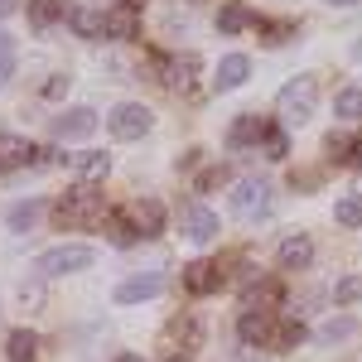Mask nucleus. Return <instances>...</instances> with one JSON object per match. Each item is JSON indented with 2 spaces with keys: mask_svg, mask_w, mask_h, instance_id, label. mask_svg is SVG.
Wrapping results in <instances>:
<instances>
[{
  "mask_svg": "<svg viewBox=\"0 0 362 362\" xmlns=\"http://www.w3.org/2000/svg\"><path fill=\"white\" fill-rule=\"evenodd\" d=\"M348 165H358V169H362V136L353 140V150H348Z\"/></svg>",
  "mask_w": 362,
  "mask_h": 362,
  "instance_id": "37",
  "label": "nucleus"
},
{
  "mask_svg": "<svg viewBox=\"0 0 362 362\" xmlns=\"http://www.w3.org/2000/svg\"><path fill=\"white\" fill-rule=\"evenodd\" d=\"M150 126H155V112H150L145 102H121V107L107 112V131H112L116 140H136V136H145Z\"/></svg>",
  "mask_w": 362,
  "mask_h": 362,
  "instance_id": "4",
  "label": "nucleus"
},
{
  "mask_svg": "<svg viewBox=\"0 0 362 362\" xmlns=\"http://www.w3.org/2000/svg\"><path fill=\"white\" fill-rule=\"evenodd\" d=\"M15 5H20V0H0V20H5V15H10Z\"/></svg>",
  "mask_w": 362,
  "mask_h": 362,
  "instance_id": "38",
  "label": "nucleus"
},
{
  "mask_svg": "<svg viewBox=\"0 0 362 362\" xmlns=\"http://www.w3.org/2000/svg\"><path fill=\"white\" fill-rule=\"evenodd\" d=\"M97 261V251L87 247V242H63V247H49L39 261H34V271L39 276H73V271H87Z\"/></svg>",
  "mask_w": 362,
  "mask_h": 362,
  "instance_id": "3",
  "label": "nucleus"
},
{
  "mask_svg": "<svg viewBox=\"0 0 362 362\" xmlns=\"http://www.w3.org/2000/svg\"><path fill=\"white\" fill-rule=\"evenodd\" d=\"M256 29H261L256 39H261L266 49H280V44H285V39L295 34V25H285V20H256Z\"/></svg>",
  "mask_w": 362,
  "mask_h": 362,
  "instance_id": "25",
  "label": "nucleus"
},
{
  "mask_svg": "<svg viewBox=\"0 0 362 362\" xmlns=\"http://www.w3.org/2000/svg\"><path fill=\"white\" fill-rule=\"evenodd\" d=\"M334 112L343 116V121H362V87H343L334 97Z\"/></svg>",
  "mask_w": 362,
  "mask_h": 362,
  "instance_id": "26",
  "label": "nucleus"
},
{
  "mask_svg": "<svg viewBox=\"0 0 362 362\" xmlns=\"http://www.w3.org/2000/svg\"><path fill=\"white\" fill-rule=\"evenodd\" d=\"M261 136H266L261 116H242V121H232V131H227V145H232V150H247V145H256Z\"/></svg>",
  "mask_w": 362,
  "mask_h": 362,
  "instance_id": "18",
  "label": "nucleus"
},
{
  "mask_svg": "<svg viewBox=\"0 0 362 362\" xmlns=\"http://www.w3.org/2000/svg\"><path fill=\"white\" fill-rule=\"evenodd\" d=\"M276 261L285 271H305L309 261H314V242H309V237H285L280 251H276Z\"/></svg>",
  "mask_w": 362,
  "mask_h": 362,
  "instance_id": "15",
  "label": "nucleus"
},
{
  "mask_svg": "<svg viewBox=\"0 0 362 362\" xmlns=\"http://www.w3.org/2000/svg\"><path fill=\"white\" fill-rule=\"evenodd\" d=\"M223 285V266L218 261H189L184 266V290L189 295H213Z\"/></svg>",
  "mask_w": 362,
  "mask_h": 362,
  "instance_id": "10",
  "label": "nucleus"
},
{
  "mask_svg": "<svg viewBox=\"0 0 362 362\" xmlns=\"http://www.w3.org/2000/svg\"><path fill=\"white\" fill-rule=\"evenodd\" d=\"M334 300H338V305H358V300H362V276H348V280H338Z\"/></svg>",
  "mask_w": 362,
  "mask_h": 362,
  "instance_id": "33",
  "label": "nucleus"
},
{
  "mask_svg": "<svg viewBox=\"0 0 362 362\" xmlns=\"http://www.w3.org/2000/svg\"><path fill=\"white\" fill-rule=\"evenodd\" d=\"M247 25H256V15H251L242 0H227L223 10H218V34H242Z\"/></svg>",
  "mask_w": 362,
  "mask_h": 362,
  "instance_id": "16",
  "label": "nucleus"
},
{
  "mask_svg": "<svg viewBox=\"0 0 362 362\" xmlns=\"http://www.w3.org/2000/svg\"><path fill=\"white\" fill-rule=\"evenodd\" d=\"M353 58H358V63H362V34H358V39H353Z\"/></svg>",
  "mask_w": 362,
  "mask_h": 362,
  "instance_id": "40",
  "label": "nucleus"
},
{
  "mask_svg": "<svg viewBox=\"0 0 362 362\" xmlns=\"http://www.w3.org/2000/svg\"><path fill=\"white\" fill-rule=\"evenodd\" d=\"M334 223L338 227H362V198H338L334 203Z\"/></svg>",
  "mask_w": 362,
  "mask_h": 362,
  "instance_id": "30",
  "label": "nucleus"
},
{
  "mask_svg": "<svg viewBox=\"0 0 362 362\" xmlns=\"http://www.w3.org/2000/svg\"><path fill=\"white\" fill-rule=\"evenodd\" d=\"M247 78H251V58L247 54H227L223 63H218V73H213L218 92H232V87H242Z\"/></svg>",
  "mask_w": 362,
  "mask_h": 362,
  "instance_id": "14",
  "label": "nucleus"
},
{
  "mask_svg": "<svg viewBox=\"0 0 362 362\" xmlns=\"http://www.w3.org/2000/svg\"><path fill=\"white\" fill-rule=\"evenodd\" d=\"M362 324L358 319H348V314H338V319H324L319 324V343H348V338H358Z\"/></svg>",
  "mask_w": 362,
  "mask_h": 362,
  "instance_id": "19",
  "label": "nucleus"
},
{
  "mask_svg": "<svg viewBox=\"0 0 362 362\" xmlns=\"http://www.w3.org/2000/svg\"><path fill=\"white\" fill-rule=\"evenodd\" d=\"M68 83H73V73H54V78L44 83V97H63V92H68Z\"/></svg>",
  "mask_w": 362,
  "mask_h": 362,
  "instance_id": "34",
  "label": "nucleus"
},
{
  "mask_svg": "<svg viewBox=\"0 0 362 362\" xmlns=\"http://www.w3.org/2000/svg\"><path fill=\"white\" fill-rule=\"evenodd\" d=\"M261 300H280V285H276V280H261V285H251V290H247V305L256 309V314H261Z\"/></svg>",
  "mask_w": 362,
  "mask_h": 362,
  "instance_id": "32",
  "label": "nucleus"
},
{
  "mask_svg": "<svg viewBox=\"0 0 362 362\" xmlns=\"http://www.w3.org/2000/svg\"><path fill=\"white\" fill-rule=\"evenodd\" d=\"M102 213H107V198H102V189H92V184H78V189H68V194L54 203V218L63 227L102 223Z\"/></svg>",
  "mask_w": 362,
  "mask_h": 362,
  "instance_id": "1",
  "label": "nucleus"
},
{
  "mask_svg": "<svg viewBox=\"0 0 362 362\" xmlns=\"http://www.w3.org/2000/svg\"><path fill=\"white\" fill-rule=\"evenodd\" d=\"M39 160V145H29L25 136H0V169H25Z\"/></svg>",
  "mask_w": 362,
  "mask_h": 362,
  "instance_id": "12",
  "label": "nucleus"
},
{
  "mask_svg": "<svg viewBox=\"0 0 362 362\" xmlns=\"http://www.w3.org/2000/svg\"><path fill=\"white\" fill-rule=\"evenodd\" d=\"M34 353H39V338L29 334V329H15L10 343H5V358L10 362H34Z\"/></svg>",
  "mask_w": 362,
  "mask_h": 362,
  "instance_id": "21",
  "label": "nucleus"
},
{
  "mask_svg": "<svg viewBox=\"0 0 362 362\" xmlns=\"http://www.w3.org/2000/svg\"><path fill=\"white\" fill-rule=\"evenodd\" d=\"M223 179H227V169H208V174L198 179V189H213V184H223Z\"/></svg>",
  "mask_w": 362,
  "mask_h": 362,
  "instance_id": "36",
  "label": "nucleus"
},
{
  "mask_svg": "<svg viewBox=\"0 0 362 362\" xmlns=\"http://www.w3.org/2000/svg\"><path fill=\"white\" fill-rule=\"evenodd\" d=\"M68 20H73V29H78L83 39H107V15H102V10H73Z\"/></svg>",
  "mask_w": 362,
  "mask_h": 362,
  "instance_id": "20",
  "label": "nucleus"
},
{
  "mask_svg": "<svg viewBox=\"0 0 362 362\" xmlns=\"http://www.w3.org/2000/svg\"><path fill=\"white\" fill-rule=\"evenodd\" d=\"M314 107H319V83H314L309 73L290 78V83L280 87V97H276V112L285 116V126H305L309 116H314Z\"/></svg>",
  "mask_w": 362,
  "mask_h": 362,
  "instance_id": "2",
  "label": "nucleus"
},
{
  "mask_svg": "<svg viewBox=\"0 0 362 362\" xmlns=\"http://www.w3.org/2000/svg\"><path fill=\"white\" fill-rule=\"evenodd\" d=\"M300 343H305V324H300V319H285V324L271 329V348H280V353H290V348H300Z\"/></svg>",
  "mask_w": 362,
  "mask_h": 362,
  "instance_id": "23",
  "label": "nucleus"
},
{
  "mask_svg": "<svg viewBox=\"0 0 362 362\" xmlns=\"http://www.w3.org/2000/svg\"><path fill=\"white\" fill-rule=\"evenodd\" d=\"M126 218H131V227H136L140 237H160L165 232V203L160 198H136L126 208Z\"/></svg>",
  "mask_w": 362,
  "mask_h": 362,
  "instance_id": "7",
  "label": "nucleus"
},
{
  "mask_svg": "<svg viewBox=\"0 0 362 362\" xmlns=\"http://www.w3.org/2000/svg\"><path fill=\"white\" fill-rule=\"evenodd\" d=\"M102 232L112 237L116 247H131V242H136V237H140L136 227H131V218H126V213H107V227H102Z\"/></svg>",
  "mask_w": 362,
  "mask_h": 362,
  "instance_id": "24",
  "label": "nucleus"
},
{
  "mask_svg": "<svg viewBox=\"0 0 362 362\" xmlns=\"http://www.w3.org/2000/svg\"><path fill=\"white\" fill-rule=\"evenodd\" d=\"M15 63H20V49H15V34L0 29V87L15 78Z\"/></svg>",
  "mask_w": 362,
  "mask_h": 362,
  "instance_id": "29",
  "label": "nucleus"
},
{
  "mask_svg": "<svg viewBox=\"0 0 362 362\" xmlns=\"http://www.w3.org/2000/svg\"><path fill=\"white\" fill-rule=\"evenodd\" d=\"M20 300H25L29 309H39V305H44V290H39V285H25V290H20Z\"/></svg>",
  "mask_w": 362,
  "mask_h": 362,
  "instance_id": "35",
  "label": "nucleus"
},
{
  "mask_svg": "<svg viewBox=\"0 0 362 362\" xmlns=\"http://www.w3.org/2000/svg\"><path fill=\"white\" fill-rule=\"evenodd\" d=\"M329 5H358V0H329Z\"/></svg>",
  "mask_w": 362,
  "mask_h": 362,
  "instance_id": "42",
  "label": "nucleus"
},
{
  "mask_svg": "<svg viewBox=\"0 0 362 362\" xmlns=\"http://www.w3.org/2000/svg\"><path fill=\"white\" fill-rule=\"evenodd\" d=\"M121 10H145V0H121Z\"/></svg>",
  "mask_w": 362,
  "mask_h": 362,
  "instance_id": "39",
  "label": "nucleus"
},
{
  "mask_svg": "<svg viewBox=\"0 0 362 362\" xmlns=\"http://www.w3.org/2000/svg\"><path fill=\"white\" fill-rule=\"evenodd\" d=\"M184 237L198 242V247H208V242L218 237V213L203 208V203H189V208H184Z\"/></svg>",
  "mask_w": 362,
  "mask_h": 362,
  "instance_id": "9",
  "label": "nucleus"
},
{
  "mask_svg": "<svg viewBox=\"0 0 362 362\" xmlns=\"http://www.w3.org/2000/svg\"><path fill=\"white\" fill-rule=\"evenodd\" d=\"M160 290H165V276H160V271H150V276H131V280H121L112 300H116V305H145V300H155Z\"/></svg>",
  "mask_w": 362,
  "mask_h": 362,
  "instance_id": "8",
  "label": "nucleus"
},
{
  "mask_svg": "<svg viewBox=\"0 0 362 362\" xmlns=\"http://www.w3.org/2000/svg\"><path fill=\"white\" fill-rule=\"evenodd\" d=\"M97 131V112L92 107H68V112L54 116V136L58 140H87Z\"/></svg>",
  "mask_w": 362,
  "mask_h": 362,
  "instance_id": "6",
  "label": "nucleus"
},
{
  "mask_svg": "<svg viewBox=\"0 0 362 362\" xmlns=\"http://www.w3.org/2000/svg\"><path fill=\"white\" fill-rule=\"evenodd\" d=\"M261 145H266V160H285V150H290V140H285V131H280V126H266Z\"/></svg>",
  "mask_w": 362,
  "mask_h": 362,
  "instance_id": "31",
  "label": "nucleus"
},
{
  "mask_svg": "<svg viewBox=\"0 0 362 362\" xmlns=\"http://www.w3.org/2000/svg\"><path fill=\"white\" fill-rule=\"evenodd\" d=\"M237 334L247 338V343H266V338H271V324H266V314H256V309H251V314H242Z\"/></svg>",
  "mask_w": 362,
  "mask_h": 362,
  "instance_id": "28",
  "label": "nucleus"
},
{
  "mask_svg": "<svg viewBox=\"0 0 362 362\" xmlns=\"http://www.w3.org/2000/svg\"><path fill=\"white\" fill-rule=\"evenodd\" d=\"M227 203H232L237 218H261V213L271 208V184H266V179H242V184L227 194Z\"/></svg>",
  "mask_w": 362,
  "mask_h": 362,
  "instance_id": "5",
  "label": "nucleus"
},
{
  "mask_svg": "<svg viewBox=\"0 0 362 362\" xmlns=\"http://www.w3.org/2000/svg\"><path fill=\"white\" fill-rule=\"evenodd\" d=\"M63 15H68V5H63V0H29V25L39 29V34H44V29H54Z\"/></svg>",
  "mask_w": 362,
  "mask_h": 362,
  "instance_id": "17",
  "label": "nucleus"
},
{
  "mask_svg": "<svg viewBox=\"0 0 362 362\" xmlns=\"http://www.w3.org/2000/svg\"><path fill=\"white\" fill-rule=\"evenodd\" d=\"M39 213H44V203H39V198H20V203L10 208V227H15V232H34Z\"/></svg>",
  "mask_w": 362,
  "mask_h": 362,
  "instance_id": "22",
  "label": "nucleus"
},
{
  "mask_svg": "<svg viewBox=\"0 0 362 362\" xmlns=\"http://www.w3.org/2000/svg\"><path fill=\"white\" fill-rule=\"evenodd\" d=\"M107 39H136V10H112L107 15Z\"/></svg>",
  "mask_w": 362,
  "mask_h": 362,
  "instance_id": "27",
  "label": "nucleus"
},
{
  "mask_svg": "<svg viewBox=\"0 0 362 362\" xmlns=\"http://www.w3.org/2000/svg\"><path fill=\"white\" fill-rule=\"evenodd\" d=\"M58 160L78 169V174H83V184H92V179H102V174L112 169V155H107V150H78V155H58Z\"/></svg>",
  "mask_w": 362,
  "mask_h": 362,
  "instance_id": "11",
  "label": "nucleus"
},
{
  "mask_svg": "<svg viewBox=\"0 0 362 362\" xmlns=\"http://www.w3.org/2000/svg\"><path fill=\"white\" fill-rule=\"evenodd\" d=\"M358 198H362V184H358Z\"/></svg>",
  "mask_w": 362,
  "mask_h": 362,
  "instance_id": "43",
  "label": "nucleus"
},
{
  "mask_svg": "<svg viewBox=\"0 0 362 362\" xmlns=\"http://www.w3.org/2000/svg\"><path fill=\"white\" fill-rule=\"evenodd\" d=\"M116 362H145V358H136V353H121V358H116Z\"/></svg>",
  "mask_w": 362,
  "mask_h": 362,
  "instance_id": "41",
  "label": "nucleus"
},
{
  "mask_svg": "<svg viewBox=\"0 0 362 362\" xmlns=\"http://www.w3.org/2000/svg\"><path fill=\"white\" fill-rule=\"evenodd\" d=\"M155 63L165 68V87H174V92H184V87L194 83V73H198V58L194 54H179V58H160V54H155Z\"/></svg>",
  "mask_w": 362,
  "mask_h": 362,
  "instance_id": "13",
  "label": "nucleus"
}]
</instances>
